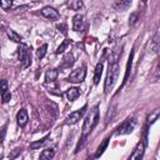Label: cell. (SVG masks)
<instances>
[{
  "instance_id": "24",
  "label": "cell",
  "mask_w": 160,
  "mask_h": 160,
  "mask_svg": "<svg viewBox=\"0 0 160 160\" xmlns=\"http://www.w3.org/2000/svg\"><path fill=\"white\" fill-rule=\"evenodd\" d=\"M8 91H9V85H8V81H6L5 79H2V80L0 81V95L5 94V92H8Z\"/></svg>"
},
{
  "instance_id": "8",
  "label": "cell",
  "mask_w": 160,
  "mask_h": 160,
  "mask_svg": "<svg viewBox=\"0 0 160 160\" xmlns=\"http://www.w3.org/2000/svg\"><path fill=\"white\" fill-rule=\"evenodd\" d=\"M145 144L142 141H139L132 151V154L130 155V159L131 160H140L142 156H144V151H145Z\"/></svg>"
},
{
  "instance_id": "11",
  "label": "cell",
  "mask_w": 160,
  "mask_h": 160,
  "mask_svg": "<svg viewBox=\"0 0 160 160\" xmlns=\"http://www.w3.org/2000/svg\"><path fill=\"white\" fill-rule=\"evenodd\" d=\"M58 75H59V71H58L56 69H50V70H48V71L45 72V84H51V82H54V81L56 80Z\"/></svg>"
},
{
  "instance_id": "21",
  "label": "cell",
  "mask_w": 160,
  "mask_h": 160,
  "mask_svg": "<svg viewBox=\"0 0 160 160\" xmlns=\"http://www.w3.org/2000/svg\"><path fill=\"white\" fill-rule=\"evenodd\" d=\"M74 64V56H72V54L71 52H69V54H66L65 55V58H64V68H70L71 65Z\"/></svg>"
},
{
  "instance_id": "1",
  "label": "cell",
  "mask_w": 160,
  "mask_h": 160,
  "mask_svg": "<svg viewBox=\"0 0 160 160\" xmlns=\"http://www.w3.org/2000/svg\"><path fill=\"white\" fill-rule=\"evenodd\" d=\"M119 76V64L116 60H112L109 62V70H108V75L105 79V84H104V92L109 94L110 90L114 88L116 80Z\"/></svg>"
},
{
  "instance_id": "6",
  "label": "cell",
  "mask_w": 160,
  "mask_h": 160,
  "mask_svg": "<svg viewBox=\"0 0 160 160\" xmlns=\"http://www.w3.org/2000/svg\"><path fill=\"white\" fill-rule=\"evenodd\" d=\"M86 108H88V106L84 105L81 109L70 112V114L66 116V124H68V125H74V124L79 122V120H80V119L84 116V114L86 112Z\"/></svg>"
},
{
  "instance_id": "12",
  "label": "cell",
  "mask_w": 160,
  "mask_h": 160,
  "mask_svg": "<svg viewBox=\"0 0 160 160\" xmlns=\"http://www.w3.org/2000/svg\"><path fill=\"white\" fill-rule=\"evenodd\" d=\"M65 95H66L68 100L74 101L75 99L79 98V95H80V89H78V88H69V89L65 91Z\"/></svg>"
},
{
  "instance_id": "30",
  "label": "cell",
  "mask_w": 160,
  "mask_h": 160,
  "mask_svg": "<svg viewBox=\"0 0 160 160\" xmlns=\"http://www.w3.org/2000/svg\"><path fill=\"white\" fill-rule=\"evenodd\" d=\"M4 138H5V128H2V129L0 130V142H2Z\"/></svg>"
},
{
  "instance_id": "4",
  "label": "cell",
  "mask_w": 160,
  "mask_h": 160,
  "mask_svg": "<svg viewBox=\"0 0 160 160\" xmlns=\"http://www.w3.org/2000/svg\"><path fill=\"white\" fill-rule=\"evenodd\" d=\"M135 125H136L135 118H128V119L118 128L116 135H126V134H130V132L135 129Z\"/></svg>"
},
{
  "instance_id": "16",
  "label": "cell",
  "mask_w": 160,
  "mask_h": 160,
  "mask_svg": "<svg viewBox=\"0 0 160 160\" xmlns=\"http://www.w3.org/2000/svg\"><path fill=\"white\" fill-rule=\"evenodd\" d=\"M55 155V148H50V149H45L42 150V152L40 154V159L41 160H50L52 159Z\"/></svg>"
},
{
  "instance_id": "9",
  "label": "cell",
  "mask_w": 160,
  "mask_h": 160,
  "mask_svg": "<svg viewBox=\"0 0 160 160\" xmlns=\"http://www.w3.org/2000/svg\"><path fill=\"white\" fill-rule=\"evenodd\" d=\"M82 28H84V15L76 14L72 18V29H74V31L79 32L82 30Z\"/></svg>"
},
{
  "instance_id": "27",
  "label": "cell",
  "mask_w": 160,
  "mask_h": 160,
  "mask_svg": "<svg viewBox=\"0 0 160 160\" xmlns=\"http://www.w3.org/2000/svg\"><path fill=\"white\" fill-rule=\"evenodd\" d=\"M139 19V12H132L129 16V25H134Z\"/></svg>"
},
{
  "instance_id": "20",
  "label": "cell",
  "mask_w": 160,
  "mask_h": 160,
  "mask_svg": "<svg viewBox=\"0 0 160 160\" xmlns=\"http://www.w3.org/2000/svg\"><path fill=\"white\" fill-rule=\"evenodd\" d=\"M46 50H48V44H42L41 46H39V49L36 50V58L40 60L46 55Z\"/></svg>"
},
{
  "instance_id": "2",
  "label": "cell",
  "mask_w": 160,
  "mask_h": 160,
  "mask_svg": "<svg viewBox=\"0 0 160 160\" xmlns=\"http://www.w3.org/2000/svg\"><path fill=\"white\" fill-rule=\"evenodd\" d=\"M99 122V106H94L82 124V136H88Z\"/></svg>"
},
{
  "instance_id": "31",
  "label": "cell",
  "mask_w": 160,
  "mask_h": 160,
  "mask_svg": "<svg viewBox=\"0 0 160 160\" xmlns=\"http://www.w3.org/2000/svg\"><path fill=\"white\" fill-rule=\"evenodd\" d=\"M141 1H142V2H146V1H148V0H141Z\"/></svg>"
},
{
  "instance_id": "5",
  "label": "cell",
  "mask_w": 160,
  "mask_h": 160,
  "mask_svg": "<svg viewBox=\"0 0 160 160\" xmlns=\"http://www.w3.org/2000/svg\"><path fill=\"white\" fill-rule=\"evenodd\" d=\"M85 76H86L85 66L78 68V69H75V70H72L70 72V75L68 76V81L74 82V84H80V82H82L85 80Z\"/></svg>"
},
{
  "instance_id": "22",
  "label": "cell",
  "mask_w": 160,
  "mask_h": 160,
  "mask_svg": "<svg viewBox=\"0 0 160 160\" xmlns=\"http://www.w3.org/2000/svg\"><path fill=\"white\" fill-rule=\"evenodd\" d=\"M69 44H70V40H69V39H65V40H64V41H62V42H61V44L59 45V48L56 49L55 54H58V55H59V54L64 52V51L66 50V48L69 46Z\"/></svg>"
},
{
  "instance_id": "7",
  "label": "cell",
  "mask_w": 160,
  "mask_h": 160,
  "mask_svg": "<svg viewBox=\"0 0 160 160\" xmlns=\"http://www.w3.org/2000/svg\"><path fill=\"white\" fill-rule=\"evenodd\" d=\"M40 14H41L44 18L49 19V20H58V19L60 18L58 10L54 9L52 6H44V8L40 10Z\"/></svg>"
},
{
  "instance_id": "19",
  "label": "cell",
  "mask_w": 160,
  "mask_h": 160,
  "mask_svg": "<svg viewBox=\"0 0 160 160\" xmlns=\"http://www.w3.org/2000/svg\"><path fill=\"white\" fill-rule=\"evenodd\" d=\"M6 34H8V36L10 38V40H12L14 42H21V40H22V38H21L19 34H16L14 30H11V29H8Z\"/></svg>"
},
{
  "instance_id": "15",
  "label": "cell",
  "mask_w": 160,
  "mask_h": 160,
  "mask_svg": "<svg viewBox=\"0 0 160 160\" xmlns=\"http://www.w3.org/2000/svg\"><path fill=\"white\" fill-rule=\"evenodd\" d=\"M49 139H50V135H46L45 138H42V139L38 140V141L31 142V144H30V148H31V149H34V150H36V149H39V148H42L45 144H48Z\"/></svg>"
},
{
  "instance_id": "3",
  "label": "cell",
  "mask_w": 160,
  "mask_h": 160,
  "mask_svg": "<svg viewBox=\"0 0 160 160\" xmlns=\"http://www.w3.org/2000/svg\"><path fill=\"white\" fill-rule=\"evenodd\" d=\"M18 59L21 62V69H26L31 65V54L30 49L25 44H20L18 48Z\"/></svg>"
},
{
  "instance_id": "18",
  "label": "cell",
  "mask_w": 160,
  "mask_h": 160,
  "mask_svg": "<svg viewBox=\"0 0 160 160\" xmlns=\"http://www.w3.org/2000/svg\"><path fill=\"white\" fill-rule=\"evenodd\" d=\"M132 58H134V51H131L130 56H129V60H128V65H126V72H125V76H124V80H122V85L128 81V78H129V74L131 71V64H132Z\"/></svg>"
},
{
  "instance_id": "14",
  "label": "cell",
  "mask_w": 160,
  "mask_h": 160,
  "mask_svg": "<svg viewBox=\"0 0 160 160\" xmlns=\"http://www.w3.org/2000/svg\"><path fill=\"white\" fill-rule=\"evenodd\" d=\"M159 40H160V32H159V30H158V31L154 34L152 41H151V45H150L151 50H152L155 54H158V51H159Z\"/></svg>"
},
{
  "instance_id": "10",
  "label": "cell",
  "mask_w": 160,
  "mask_h": 160,
  "mask_svg": "<svg viewBox=\"0 0 160 160\" xmlns=\"http://www.w3.org/2000/svg\"><path fill=\"white\" fill-rule=\"evenodd\" d=\"M28 120H29V116H28V111H26V109H21V110L16 114V121H18L19 126L24 128V126L28 124Z\"/></svg>"
},
{
  "instance_id": "28",
  "label": "cell",
  "mask_w": 160,
  "mask_h": 160,
  "mask_svg": "<svg viewBox=\"0 0 160 160\" xmlns=\"http://www.w3.org/2000/svg\"><path fill=\"white\" fill-rule=\"evenodd\" d=\"M10 99H11V92H10V90H9L8 92H5V94H2V95H1V100H2V104H6V102H9V101H10Z\"/></svg>"
},
{
  "instance_id": "26",
  "label": "cell",
  "mask_w": 160,
  "mask_h": 160,
  "mask_svg": "<svg viewBox=\"0 0 160 160\" xmlns=\"http://www.w3.org/2000/svg\"><path fill=\"white\" fill-rule=\"evenodd\" d=\"M74 10H80L82 8V0H72L71 5H70Z\"/></svg>"
},
{
  "instance_id": "25",
  "label": "cell",
  "mask_w": 160,
  "mask_h": 160,
  "mask_svg": "<svg viewBox=\"0 0 160 160\" xmlns=\"http://www.w3.org/2000/svg\"><path fill=\"white\" fill-rule=\"evenodd\" d=\"M12 5V0H0V6L4 10H9Z\"/></svg>"
},
{
  "instance_id": "23",
  "label": "cell",
  "mask_w": 160,
  "mask_h": 160,
  "mask_svg": "<svg viewBox=\"0 0 160 160\" xmlns=\"http://www.w3.org/2000/svg\"><path fill=\"white\" fill-rule=\"evenodd\" d=\"M130 4H131V0H120V1L116 4V8H118L119 10H121V11H124V10H126V9L130 6Z\"/></svg>"
},
{
  "instance_id": "17",
  "label": "cell",
  "mask_w": 160,
  "mask_h": 160,
  "mask_svg": "<svg viewBox=\"0 0 160 160\" xmlns=\"http://www.w3.org/2000/svg\"><path fill=\"white\" fill-rule=\"evenodd\" d=\"M109 140H110V138H105V139H104V141L100 144V146L98 148V150H96V152H95V155H94L95 158H99V156L105 151V149H106L108 145H109Z\"/></svg>"
},
{
  "instance_id": "13",
  "label": "cell",
  "mask_w": 160,
  "mask_h": 160,
  "mask_svg": "<svg viewBox=\"0 0 160 160\" xmlns=\"http://www.w3.org/2000/svg\"><path fill=\"white\" fill-rule=\"evenodd\" d=\"M102 69H104L102 62H99V64L95 66V71H94V84H95V85H98L99 81H100V79H101Z\"/></svg>"
},
{
  "instance_id": "29",
  "label": "cell",
  "mask_w": 160,
  "mask_h": 160,
  "mask_svg": "<svg viewBox=\"0 0 160 160\" xmlns=\"http://www.w3.org/2000/svg\"><path fill=\"white\" fill-rule=\"evenodd\" d=\"M56 28H58V29H59V31H61L64 35L68 32V31H66V30H68V28H66V25H65V24H59Z\"/></svg>"
}]
</instances>
